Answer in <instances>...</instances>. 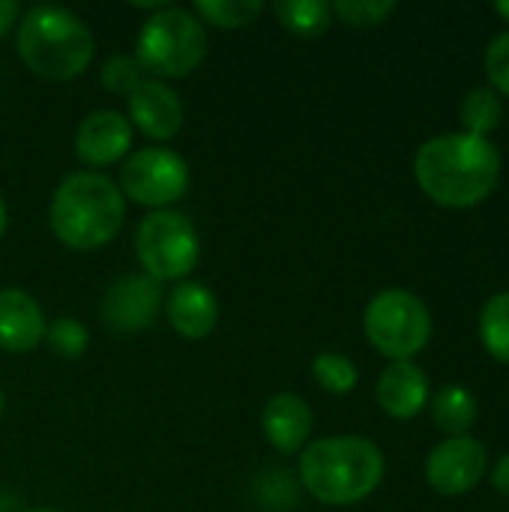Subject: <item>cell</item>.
<instances>
[{
    "label": "cell",
    "instance_id": "cell-1",
    "mask_svg": "<svg viewBox=\"0 0 509 512\" xmlns=\"http://www.w3.org/2000/svg\"><path fill=\"white\" fill-rule=\"evenodd\" d=\"M420 189L444 207H471L492 195L501 177V153L489 138L447 132L429 138L414 159Z\"/></svg>",
    "mask_w": 509,
    "mask_h": 512
},
{
    "label": "cell",
    "instance_id": "cell-2",
    "mask_svg": "<svg viewBox=\"0 0 509 512\" xmlns=\"http://www.w3.org/2000/svg\"><path fill=\"white\" fill-rule=\"evenodd\" d=\"M123 219V192L99 171H75L63 177L48 207L54 237L75 252L108 246L120 234Z\"/></svg>",
    "mask_w": 509,
    "mask_h": 512
},
{
    "label": "cell",
    "instance_id": "cell-3",
    "mask_svg": "<svg viewBox=\"0 0 509 512\" xmlns=\"http://www.w3.org/2000/svg\"><path fill=\"white\" fill-rule=\"evenodd\" d=\"M384 477V453L357 435L321 438L300 456V483L327 507H348L369 498Z\"/></svg>",
    "mask_w": 509,
    "mask_h": 512
},
{
    "label": "cell",
    "instance_id": "cell-4",
    "mask_svg": "<svg viewBox=\"0 0 509 512\" xmlns=\"http://www.w3.org/2000/svg\"><path fill=\"white\" fill-rule=\"evenodd\" d=\"M90 27L63 6H30L18 24V57L45 81H72L93 60Z\"/></svg>",
    "mask_w": 509,
    "mask_h": 512
},
{
    "label": "cell",
    "instance_id": "cell-5",
    "mask_svg": "<svg viewBox=\"0 0 509 512\" xmlns=\"http://www.w3.org/2000/svg\"><path fill=\"white\" fill-rule=\"evenodd\" d=\"M207 54L204 21L180 6H159L138 30L135 60L159 78H183L201 66Z\"/></svg>",
    "mask_w": 509,
    "mask_h": 512
},
{
    "label": "cell",
    "instance_id": "cell-6",
    "mask_svg": "<svg viewBox=\"0 0 509 512\" xmlns=\"http://www.w3.org/2000/svg\"><path fill=\"white\" fill-rule=\"evenodd\" d=\"M369 342L390 360H411L429 345L432 336V315L426 303L405 291L387 288L372 297L363 318Z\"/></svg>",
    "mask_w": 509,
    "mask_h": 512
},
{
    "label": "cell",
    "instance_id": "cell-7",
    "mask_svg": "<svg viewBox=\"0 0 509 512\" xmlns=\"http://www.w3.org/2000/svg\"><path fill=\"white\" fill-rule=\"evenodd\" d=\"M135 252L144 276L156 282L183 279L195 270L201 243L195 225L174 210H156L141 219L135 234Z\"/></svg>",
    "mask_w": 509,
    "mask_h": 512
},
{
    "label": "cell",
    "instance_id": "cell-8",
    "mask_svg": "<svg viewBox=\"0 0 509 512\" xmlns=\"http://www.w3.org/2000/svg\"><path fill=\"white\" fill-rule=\"evenodd\" d=\"M189 189V165L168 147H141L120 168V192L141 207H168Z\"/></svg>",
    "mask_w": 509,
    "mask_h": 512
},
{
    "label": "cell",
    "instance_id": "cell-9",
    "mask_svg": "<svg viewBox=\"0 0 509 512\" xmlns=\"http://www.w3.org/2000/svg\"><path fill=\"white\" fill-rule=\"evenodd\" d=\"M162 309V282L144 276V273H126L114 279L102 297V321L114 333H138L156 321Z\"/></svg>",
    "mask_w": 509,
    "mask_h": 512
},
{
    "label": "cell",
    "instance_id": "cell-10",
    "mask_svg": "<svg viewBox=\"0 0 509 512\" xmlns=\"http://www.w3.org/2000/svg\"><path fill=\"white\" fill-rule=\"evenodd\" d=\"M486 468H489L486 447L471 435H459V438H447L429 453L426 480L441 495H465L486 477Z\"/></svg>",
    "mask_w": 509,
    "mask_h": 512
},
{
    "label": "cell",
    "instance_id": "cell-11",
    "mask_svg": "<svg viewBox=\"0 0 509 512\" xmlns=\"http://www.w3.org/2000/svg\"><path fill=\"white\" fill-rule=\"evenodd\" d=\"M132 147V123L120 111H90L75 129V156L90 168L120 162Z\"/></svg>",
    "mask_w": 509,
    "mask_h": 512
},
{
    "label": "cell",
    "instance_id": "cell-12",
    "mask_svg": "<svg viewBox=\"0 0 509 512\" xmlns=\"http://www.w3.org/2000/svg\"><path fill=\"white\" fill-rule=\"evenodd\" d=\"M126 102H129V123H135V129H141L153 141H171L183 126L180 96L156 78H144L126 96Z\"/></svg>",
    "mask_w": 509,
    "mask_h": 512
},
{
    "label": "cell",
    "instance_id": "cell-13",
    "mask_svg": "<svg viewBox=\"0 0 509 512\" xmlns=\"http://www.w3.org/2000/svg\"><path fill=\"white\" fill-rule=\"evenodd\" d=\"M45 315L42 306L21 288L0 291V348L9 354L33 351L45 342Z\"/></svg>",
    "mask_w": 509,
    "mask_h": 512
},
{
    "label": "cell",
    "instance_id": "cell-14",
    "mask_svg": "<svg viewBox=\"0 0 509 512\" xmlns=\"http://www.w3.org/2000/svg\"><path fill=\"white\" fill-rule=\"evenodd\" d=\"M165 315L177 336L207 339L219 324V300L204 282H180L165 300Z\"/></svg>",
    "mask_w": 509,
    "mask_h": 512
},
{
    "label": "cell",
    "instance_id": "cell-15",
    "mask_svg": "<svg viewBox=\"0 0 509 512\" xmlns=\"http://www.w3.org/2000/svg\"><path fill=\"white\" fill-rule=\"evenodd\" d=\"M429 402V378L411 360H393L378 378V405L396 420L417 417Z\"/></svg>",
    "mask_w": 509,
    "mask_h": 512
},
{
    "label": "cell",
    "instance_id": "cell-16",
    "mask_svg": "<svg viewBox=\"0 0 509 512\" xmlns=\"http://www.w3.org/2000/svg\"><path fill=\"white\" fill-rule=\"evenodd\" d=\"M312 408L294 393L273 396L261 411V432L279 453H297L312 435Z\"/></svg>",
    "mask_w": 509,
    "mask_h": 512
},
{
    "label": "cell",
    "instance_id": "cell-17",
    "mask_svg": "<svg viewBox=\"0 0 509 512\" xmlns=\"http://www.w3.org/2000/svg\"><path fill=\"white\" fill-rule=\"evenodd\" d=\"M432 417L441 432L459 438L477 423V399L465 387H444L432 399Z\"/></svg>",
    "mask_w": 509,
    "mask_h": 512
},
{
    "label": "cell",
    "instance_id": "cell-18",
    "mask_svg": "<svg viewBox=\"0 0 509 512\" xmlns=\"http://www.w3.org/2000/svg\"><path fill=\"white\" fill-rule=\"evenodd\" d=\"M273 9L279 24L297 36H321L333 21V3L324 0H279Z\"/></svg>",
    "mask_w": 509,
    "mask_h": 512
},
{
    "label": "cell",
    "instance_id": "cell-19",
    "mask_svg": "<svg viewBox=\"0 0 509 512\" xmlns=\"http://www.w3.org/2000/svg\"><path fill=\"white\" fill-rule=\"evenodd\" d=\"M480 336L486 351L509 366V291L486 300L480 312Z\"/></svg>",
    "mask_w": 509,
    "mask_h": 512
},
{
    "label": "cell",
    "instance_id": "cell-20",
    "mask_svg": "<svg viewBox=\"0 0 509 512\" xmlns=\"http://www.w3.org/2000/svg\"><path fill=\"white\" fill-rule=\"evenodd\" d=\"M261 12H264L261 0H201V3H195V15L222 30L249 27Z\"/></svg>",
    "mask_w": 509,
    "mask_h": 512
},
{
    "label": "cell",
    "instance_id": "cell-21",
    "mask_svg": "<svg viewBox=\"0 0 509 512\" xmlns=\"http://www.w3.org/2000/svg\"><path fill=\"white\" fill-rule=\"evenodd\" d=\"M501 114H504L501 99L489 87H474L462 99V123L471 135L486 138L501 123Z\"/></svg>",
    "mask_w": 509,
    "mask_h": 512
},
{
    "label": "cell",
    "instance_id": "cell-22",
    "mask_svg": "<svg viewBox=\"0 0 509 512\" xmlns=\"http://www.w3.org/2000/svg\"><path fill=\"white\" fill-rule=\"evenodd\" d=\"M312 375L333 396H345V393H351L357 387V366L351 363V357L336 354V351L318 354L312 360Z\"/></svg>",
    "mask_w": 509,
    "mask_h": 512
},
{
    "label": "cell",
    "instance_id": "cell-23",
    "mask_svg": "<svg viewBox=\"0 0 509 512\" xmlns=\"http://www.w3.org/2000/svg\"><path fill=\"white\" fill-rule=\"evenodd\" d=\"M45 342L54 354L75 360L87 351V327L75 318H57L48 330H45Z\"/></svg>",
    "mask_w": 509,
    "mask_h": 512
},
{
    "label": "cell",
    "instance_id": "cell-24",
    "mask_svg": "<svg viewBox=\"0 0 509 512\" xmlns=\"http://www.w3.org/2000/svg\"><path fill=\"white\" fill-rule=\"evenodd\" d=\"M396 9L393 0H339L333 3V15H339L351 27H375Z\"/></svg>",
    "mask_w": 509,
    "mask_h": 512
},
{
    "label": "cell",
    "instance_id": "cell-25",
    "mask_svg": "<svg viewBox=\"0 0 509 512\" xmlns=\"http://www.w3.org/2000/svg\"><path fill=\"white\" fill-rule=\"evenodd\" d=\"M141 81H144V69L129 54H114L102 66V84L117 96H129Z\"/></svg>",
    "mask_w": 509,
    "mask_h": 512
},
{
    "label": "cell",
    "instance_id": "cell-26",
    "mask_svg": "<svg viewBox=\"0 0 509 512\" xmlns=\"http://www.w3.org/2000/svg\"><path fill=\"white\" fill-rule=\"evenodd\" d=\"M486 72L492 84L509 96V30L498 33L486 48Z\"/></svg>",
    "mask_w": 509,
    "mask_h": 512
},
{
    "label": "cell",
    "instance_id": "cell-27",
    "mask_svg": "<svg viewBox=\"0 0 509 512\" xmlns=\"http://www.w3.org/2000/svg\"><path fill=\"white\" fill-rule=\"evenodd\" d=\"M21 15V6L15 0H0V39L6 36V30L18 21Z\"/></svg>",
    "mask_w": 509,
    "mask_h": 512
},
{
    "label": "cell",
    "instance_id": "cell-28",
    "mask_svg": "<svg viewBox=\"0 0 509 512\" xmlns=\"http://www.w3.org/2000/svg\"><path fill=\"white\" fill-rule=\"evenodd\" d=\"M492 486H495L501 495H507L509 498V453L498 459V465H495V471H492Z\"/></svg>",
    "mask_w": 509,
    "mask_h": 512
},
{
    "label": "cell",
    "instance_id": "cell-29",
    "mask_svg": "<svg viewBox=\"0 0 509 512\" xmlns=\"http://www.w3.org/2000/svg\"><path fill=\"white\" fill-rule=\"evenodd\" d=\"M6 222H9V216H6V201H3V195H0V237H3V231H6Z\"/></svg>",
    "mask_w": 509,
    "mask_h": 512
},
{
    "label": "cell",
    "instance_id": "cell-30",
    "mask_svg": "<svg viewBox=\"0 0 509 512\" xmlns=\"http://www.w3.org/2000/svg\"><path fill=\"white\" fill-rule=\"evenodd\" d=\"M495 12H498V15H504V18L509 21V0H501V3H495Z\"/></svg>",
    "mask_w": 509,
    "mask_h": 512
},
{
    "label": "cell",
    "instance_id": "cell-31",
    "mask_svg": "<svg viewBox=\"0 0 509 512\" xmlns=\"http://www.w3.org/2000/svg\"><path fill=\"white\" fill-rule=\"evenodd\" d=\"M3 408H6V399H3V390H0V417H3Z\"/></svg>",
    "mask_w": 509,
    "mask_h": 512
},
{
    "label": "cell",
    "instance_id": "cell-32",
    "mask_svg": "<svg viewBox=\"0 0 509 512\" xmlns=\"http://www.w3.org/2000/svg\"><path fill=\"white\" fill-rule=\"evenodd\" d=\"M30 512H60V510H30Z\"/></svg>",
    "mask_w": 509,
    "mask_h": 512
}]
</instances>
